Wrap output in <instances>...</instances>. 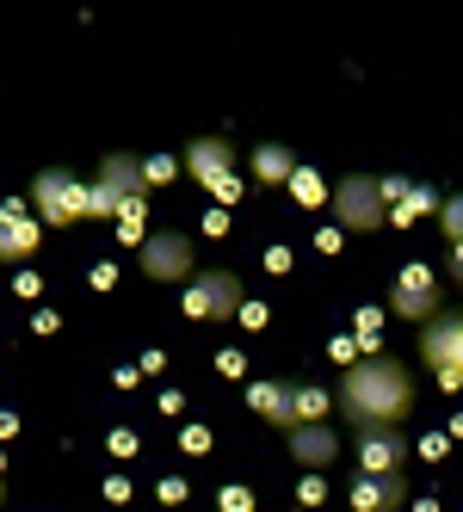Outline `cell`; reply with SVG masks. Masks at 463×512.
I'll list each match as a JSON object with an SVG mask.
<instances>
[{
	"label": "cell",
	"mask_w": 463,
	"mask_h": 512,
	"mask_svg": "<svg viewBox=\"0 0 463 512\" xmlns=\"http://www.w3.org/2000/svg\"><path fill=\"white\" fill-rule=\"evenodd\" d=\"M334 408L346 414L352 432L396 426L414 408V377L402 371L396 358H359V364H346V377L334 389Z\"/></svg>",
	"instance_id": "6da1fadb"
},
{
	"label": "cell",
	"mask_w": 463,
	"mask_h": 512,
	"mask_svg": "<svg viewBox=\"0 0 463 512\" xmlns=\"http://www.w3.org/2000/svg\"><path fill=\"white\" fill-rule=\"evenodd\" d=\"M136 266H142V278H149V284H180L186 290L198 278V247L180 229H149V235H142V247H136Z\"/></svg>",
	"instance_id": "7a4b0ae2"
},
{
	"label": "cell",
	"mask_w": 463,
	"mask_h": 512,
	"mask_svg": "<svg viewBox=\"0 0 463 512\" xmlns=\"http://www.w3.org/2000/svg\"><path fill=\"white\" fill-rule=\"evenodd\" d=\"M328 204H334V223H340L346 235H371V229L389 223V204H383L377 173H346L340 186L328 192Z\"/></svg>",
	"instance_id": "3957f363"
},
{
	"label": "cell",
	"mask_w": 463,
	"mask_h": 512,
	"mask_svg": "<svg viewBox=\"0 0 463 512\" xmlns=\"http://www.w3.org/2000/svg\"><path fill=\"white\" fill-rule=\"evenodd\" d=\"M130 204H142V161L136 155H105L99 179L87 186V216H124Z\"/></svg>",
	"instance_id": "277c9868"
},
{
	"label": "cell",
	"mask_w": 463,
	"mask_h": 512,
	"mask_svg": "<svg viewBox=\"0 0 463 512\" xmlns=\"http://www.w3.org/2000/svg\"><path fill=\"white\" fill-rule=\"evenodd\" d=\"M31 216H38V223H50V229L81 223V216H87V186H81L68 167L38 173V186H31Z\"/></svg>",
	"instance_id": "5b68a950"
},
{
	"label": "cell",
	"mask_w": 463,
	"mask_h": 512,
	"mask_svg": "<svg viewBox=\"0 0 463 512\" xmlns=\"http://www.w3.org/2000/svg\"><path fill=\"white\" fill-rule=\"evenodd\" d=\"M180 309H186V321H229V315L241 309V278L223 272V266L198 272V278L180 290Z\"/></svg>",
	"instance_id": "8992f818"
},
{
	"label": "cell",
	"mask_w": 463,
	"mask_h": 512,
	"mask_svg": "<svg viewBox=\"0 0 463 512\" xmlns=\"http://www.w3.org/2000/svg\"><path fill=\"white\" fill-rule=\"evenodd\" d=\"M389 309H396L402 321H433V315H445V303H439V278L426 272V266H402L396 272V284H389Z\"/></svg>",
	"instance_id": "52a82bcc"
},
{
	"label": "cell",
	"mask_w": 463,
	"mask_h": 512,
	"mask_svg": "<svg viewBox=\"0 0 463 512\" xmlns=\"http://www.w3.org/2000/svg\"><path fill=\"white\" fill-rule=\"evenodd\" d=\"M328 408H334V395H322L315 383H284V389H278V408H272L266 420L284 426V432H297V426H322Z\"/></svg>",
	"instance_id": "ba28073f"
},
{
	"label": "cell",
	"mask_w": 463,
	"mask_h": 512,
	"mask_svg": "<svg viewBox=\"0 0 463 512\" xmlns=\"http://www.w3.org/2000/svg\"><path fill=\"white\" fill-rule=\"evenodd\" d=\"M420 352L433 358V371H457L463 377V315H433L420 327Z\"/></svg>",
	"instance_id": "9c48e42d"
},
{
	"label": "cell",
	"mask_w": 463,
	"mask_h": 512,
	"mask_svg": "<svg viewBox=\"0 0 463 512\" xmlns=\"http://www.w3.org/2000/svg\"><path fill=\"white\" fill-rule=\"evenodd\" d=\"M359 475H402V457H408V438L396 426H377V432H359Z\"/></svg>",
	"instance_id": "30bf717a"
},
{
	"label": "cell",
	"mask_w": 463,
	"mask_h": 512,
	"mask_svg": "<svg viewBox=\"0 0 463 512\" xmlns=\"http://www.w3.org/2000/svg\"><path fill=\"white\" fill-rule=\"evenodd\" d=\"M38 235H44V223L25 204H0V260H31Z\"/></svg>",
	"instance_id": "8fae6325"
},
{
	"label": "cell",
	"mask_w": 463,
	"mask_h": 512,
	"mask_svg": "<svg viewBox=\"0 0 463 512\" xmlns=\"http://www.w3.org/2000/svg\"><path fill=\"white\" fill-rule=\"evenodd\" d=\"M346 500H352V512H396V506H408V482L402 475H352Z\"/></svg>",
	"instance_id": "7c38bea8"
},
{
	"label": "cell",
	"mask_w": 463,
	"mask_h": 512,
	"mask_svg": "<svg viewBox=\"0 0 463 512\" xmlns=\"http://www.w3.org/2000/svg\"><path fill=\"white\" fill-rule=\"evenodd\" d=\"M186 173L198 179V186H210V192H217L223 179L235 173V149H229L223 136H198L192 149H186Z\"/></svg>",
	"instance_id": "4fadbf2b"
},
{
	"label": "cell",
	"mask_w": 463,
	"mask_h": 512,
	"mask_svg": "<svg viewBox=\"0 0 463 512\" xmlns=\"http://www.w3.org/2000/svg\"><path fill=\"white\" fill-rule=\"evenodd\" d=\"M291 457H297V469H334L346 451H340V432L322 420V426H297L291 432Z\"/></svg>",
	"instance_id": "5bb4252c"
},
{
	"label": "cell",
	"mask_w": 463,
	"mask_h": 512,
	"mask_svg": "<svg viewBox=\"0 0 463 512\" xmlns=\"http://www.w3.org/2000/svg\"><path fill=\"white\" fill-rule=\"evenodd\" d=\"M297 167H303V161L284 149V142H260V149L247 155V173H254L260 186H291V173H297Z\"/></svg>",
	"instance_id": "9a60e30c"
},
{
	"label": "cell",
	"mask_w": 463,
	"mask_h": 512,
	"mask_svg": "<svg viewBox=\"0 0 463 512\" xmlns=\"http://www.w3.org/2000/svg\"><path fill=\"white\" fill-rule=\"evenodd\" d=\"M445 198L433 192V186H408V198L396 204V210H389V216H396V223H414V216H426V210H439Z\"/></svg>",
	"instance_id": "2e32d148"
},
{
	"label": "cell",
	"mask_w": 463,
	"mask_h": 512,
	"mask_svg": "<svg viewBox=\"0 0 463 512\" xmlns=\"http://www.w3.org/2000/svg\"><path fill=\"white\" fill-rule=\"evenodd\" d=\"M439 223H445V235H451V241H463V192L439 204Z\"/></svg>",
	"instance_id": "e0dca14e"
},
{
	"label": "cell",
	"mask_w": 463,
	"mask_h": 512,
	"mask_svg": "<svg viewBox=\"0 0 463 512\" xmlns=\"http://www.w3.org/2000/svg\"><path fill=\"white\" fill-rule=\"evenodd\" d=\"M278 389H284V383H247V401H254L260 414H272V408H278Z\"/></svg>",
	"instance_id": "ac0fdd59"
},
{
	"label": "cell",
	"mask_w": 463,
	"mask_h": 512,
	"mask_svg": "<svg viewBox=\"0 0 463 512\" xmlns=\"http://www.w3.org/2000/svg\"><path fill=\"white\" fill-rule=\"evenodd\" d=\"M291 192H297V198H309V204H315V198H322V179H315V173H309V167H297V173H291Z\"/></svg>",
	"instance_id": "d6986e66"
},
{
	"label": "cell",
	"mask_w": 463,
	"mask_h": 512,
	"mask_svg": "<svg viewBox=\"0 0 463 512\" xmlns=\"http://www.w3.org/2000/svg\"><path fill=\"white\" fill-rule=\"evenodd\" d=\"M161 179H173V161H142V186H161Z\"/></svg>",
	"instance_id": "ffe728a7"
},
{
	"label": "cell",
	"mask_w": 463,
	"mask_h": 512,
	"mask_svg": "<svg viewBox=\"0 0 463 512\" xmlns=\"http://www.w3.org/2000/svg\"><path fill=\"white\" fill-rule=\"evenodd\" d=\"M223 512H254V494H247V488H223Z\"/></svg>",
	"instance_id": "44dd1931"
},
{
	"label": "cell",
	"mask_w": 463,
	"mask_h": 512,
	"mask_svg": "<svg viewBox=\"0 0 463 512\" xmlns=\"http://www.w3.org/2000/svg\"><path fill=\"white\" fill-rule=\"evenodd\" d=\"M328 352H334V358H340V364H346V358H352V364H359V346H352V340H346V334H340V340H334V346H328Z\"/></svg>",
	"instance_id": "7402d4cb"
},
{
	"label": "cell",
	"mask_w": 463,
	"mask_h": 512,
	"mask_svg": "<svg viewBox=\"0 0 463 512\" xmlns=\"http://www.w3.org/2000/svg\"><path fill=\"white\" fill-rule=\"evenodd\" d=\"M451 272L463 278V241H451Z\"/></svg>",
	"instance_id": "603a6c76"
},
{
	"label": "cell",
	"mask_w": 463,
	"mask_h": 512,
	"mask_svg": "<svg viewBox=\"0 0 463 512\" xmlns=\"http://www.w3.org/2000/svg\"><path fill=\"white\" fill-rule=\"evenodd\" d=\"M0 482H7V451H0Z\"/></svg>",
	"instance_id": "cb8c5ba5"
},
{
	"label": "cell",
	"mask_w": 463,
	"mask_h": 512,
	"mask_svg": "<svg viewBox=\"0 0 463 512\" xmlns=\"http://www.w3.org/2000/svg\"><path fill=\"white\" fill-rule=\"evenodd\" d=\"M0 506H7V482H0Z\"/></svg>",
	"instance_id": "d4e9b609"
}]
</instances>
